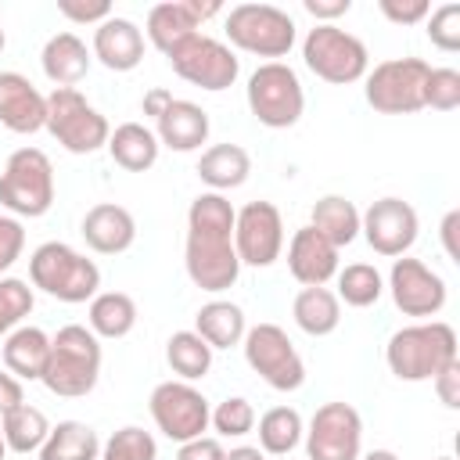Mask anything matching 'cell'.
<instances>
[{
    "label": "cell",
    "instance_id": "6",
    "mask_svg": "<svg viewBox=\"0 0 460 460\" xmlns=\"http://www.w3.org/2000/svg\"><path fill=\"white\" fill-rule=\"evenodd\" d=\"M0 205L14 216L40 219L54 205V165L40 147H18L0 172Z\"/></svg>",
    "mask_w": 460,
    "mask_h": 460
},
{
    "label": "cell",
    "instance_id": "36",
    "mask_svg": "<svg viewBox=\"0 0 460 460\" xmlns=\"http://www.w3.org/2000/svg\"><path fill=\"white\" fill-rule=\"evenodd\" d=\"M385 280L377 273V266L370 262H352L345 270H338V302L352 305V309H367L381 298Z\"/></svg>",
    "mask_w": 460,
    "mask_h": 460
},
{
    "label": "cell",
    "instance_id": "28",
    "mask_svg": "<svg viewBox=\"0 0 460 460\" xmlns=\"http://www.w3.org/2000/svg\"><path fill=\"white\" fill-rule=\"evenodd\" d=\"M252 172V158L241 144H212L201 158H198V176L201 183H208L216 194L234 190L248 180Z\"/></svg>",
    "mask_w": 460,
    "mask_h": 460
},
{
    "label": "cell",
    "instance_id": "34",
    "mask_svg": "<svg viewBox=\"0 0 460 460\" xmlns=\"http://www.w3.org/2000/svg\"><path fill=\"white\" fill-rule=\"evenodd\" d=\"M0 431H4L7 449H14V453H40V446H43L47 435H50V424H47L43 410L22 402V406L11 410L7 417H0Z\"/></svg>",
    "mask_w": 460,
    "mask_h": 460
},
{
    "label": "cell",
    "instance_id": "23",
    "mask_svg": "<svg viewBox=\"0 0 460 460\" xmlns=\"http://www.w3.org/2000/svg\"><path fill=\"white\" fill-rule=\"evenodd\" d=\"M79 234L86 237V244L101 255H122L133 241H137V223L129 216V208L115 205V201H101L83 216Z\"/></svg>",
    "mask_w": 460,
    "mask_h": 460
},
{
    "label": "cell",
    "instance_id": "49",
    "mask_svg": "<svg viewBox=\"0 0 460 460\" xmlns=\"http://www.w3.org/2000/svg\"><path fill=\"white\" fill-rule=\"evenodd\" d=\"M456 226H460V212L449 208L446 219H442V248L449 259H460V248H456Z\"/></svg>",
    "mask_w": 460,
    "mask_h": 460
},
{
    "label": "cell",
    "instance_id": "7",
    "mask_svg": "<svg viewBox=\"0 0 460 460\" xmlns=\"http://www.w3.org/2000/svg\"><path fill=\"white\" fill-rule=\"evenodd\" d=\"M183 266L194 288L201 291H226L241 277V259L234 252V226H201L187 223Z\"/></svg>",
    "mask_w": 460,
    "mask_h": 460
},
{
    "label": "cell",
    "instance_id": "13",
    "mask_svg": "<svg viewBox=\"0 0 460 460\" xmlns=\"http://www.w3.org/2000/svg\"><path fill=\"white\" fill-rule=\"evenodd\" d=\"M151 420L155 428L172 438V442H190L201 438V431L208 428L212 406L208 399L190 385V381H162L151 392Z\"/></svg>",
    "mask_w": 460,
    "mask_h": 460
},
{
    "label": "cell",
    "instance_id": "33",
    "mask_svg": "<svg viewBox=\"0 0 460 460\" xmlns=\"http://www.w3.org/2000/svg\"><path fill=\"white\" fill-rule=\"evenodd\" d=\"M305 435L302 413L295 406H273L259 417V449L270 456H288Z\"/></svg>",
    "mask_w": 460,
    "mask_h": 460
},
{
    "label": "cell",
    "instance_id": "21",
    "mask_svg": "<svg viewBox=\"0 0 460 460\" xmlns=\"http://www.w3.org/2000/svg\"><path fill=\"white\" fill-rule=\"evenodd\" d=\"M90 54L111 72H133L144 61V32L137 22L111 14L93 29V50Z\"/></svg>",
    "mask_w": 460,
    "mask_h": 460
},
{
    "label": "cell",
    "instance_id": "2",
    "mask_svg": "<svg viewBox=\"0 0 460 460\" xmlns=\"http://www.w3.org/2000/svg\"><path fill=\"white\" fill-rule=\"evenodd\" d=\"M456 359V331L442 320L410 323L385 345V363L399 381H431Z\"/></svg>",
    "mask_w": 460,
    "mask_h": 460
},
{
    "label": "cell",
    "instance_id": "9",
    "mask_svg": "<svg viewBox=\"0 0 460 460\" xmlns=\"http://www.w3.org/2000/svg\"><path fill=\"white\" fill-rule=\"evenodd\" d=\"M226 40L259 58H284L295 47V18L273 4H237L226 11Z\"/></svg>",
    "mask_w": 460,
    "mask_h": 460
},
{
    "label": "cell",
    "instance_id": "52",
    "mask_svg": "<svg viewBox=\"0 0 460 460\" xmlns=\"http://www.w3.org/2000/svg\"><path fill=\"white\" fill-rule=\"evenodd\" d=\"M359 460H399L392 449H370L367 456H359Z\"/></svg>",
    "mask_w": 460,
    "mask_h": 460
},
{
    "label": "cell",
    "instance_id": "19",
    "mask_svg": "<svg viewBox=\"0 0 460 460\" xmlns=\"http://www.w3.org/2000/svg\"><path fill=\"white\" fill-rule=\"evenodd\" d=\"M288 270L302 288H323L331 277H338V248L313 226H302L288 244Z\"/></svg>",
    "mask_w": 460,
    "mask_h": 460
},
{
    "label": "cell",
    "instance_id": "32",
    "mask_svg": "<svg viewBox=\"0 0 460 460\" xmlns=\"http://www.w3.org/2000/svg\"><path fill=\"white\" fill-rule=\"evenodd\" d=\"M86 320L97 338H126L137 327V302L126 291H97Z\"/></svg>",
    "mask_w": 460,
    "mask_h": 460
},
{
    "label": "cell",
    "instance_id": "11",
    "mask_svg": "<svg viewBox=\"0 0 460 460\" xmlns=\"http://www.w3.org/2000/svg\"><path fill=\"white\" fill-rule=\"evenodd\" d=\"M244 359L248 367L277 392H295L305 381V363L295 352L291 338L277 323H255L244 331Z\"/></svg>",
    "mask_w": 460,
    "mask_h": 460
},
{
    "label": "cell",
    "instance_id": "14",
    "mask_svg": "<svg viewBox=\"0 0 460 460\" xmlns=\"http://www.w3.org/2000/svg\"><path fill=\"white\" fill-rule=\"evenodd\" d=\"M309 460H359L363 456V417L349 402H323L305 431Z\"/></svg>",
    "mask_w": 460,
    "mask_h": 460
},
{
    "label": "cell",
    "instance_id": "3",
    "mask_svg": "<svg viewBox=\"0 0 460 460\" xmlns=\"http://www.w3.org/2000/svg\"><path fill=\"white\" fill-rule=\"evenodd\" d=\"M29 280L32 288H40L43 295L79 305L90 302L101 288V270L93 259H86L83 252H75L65 241H47L29 255Z\"/></svg>",
    "mask_w": 460,
    "mask_h": 460
},
{
    "label": "cell",
    "instance_id": "44",
    "mask_svg": "<svg viewBox=\"0 0 460 460\" xmlns=\"http://www.w3.org/2000/svg\"><path fill=\"white\" fill-rule=\"evenodd\" d=\"M58 11L65 14V18H72V22H104V18H111V4L108 0H93V4H86V0H58Z\"/></svg>",
    "mask_w": 460,
    "mask_h": 460
},
{
    "label": "cell",
    "instance_id": "35",
    "mask_svg": "<svg viewBox=\"0 0 460 460\" xmlns=\"http://www.w3.org/2000/svg\"><path fill=\"white\" fill-rule=\"evenodd\" d=\"M165 363L180 381H198L212 370V349L194 331H176L165 341Z\"/></svg>",
    "mask_w": 460,
    "mask_h": 460
},
{
    "label": "cell",
    "instance_id": "5",
    "mask_svg": "<svg viewBox=\"0 0 460 460\" xmlns=\"http://www.w3.org/2000/svg\"><path fill=\"white\" fill-rule=\"evenodd\" d=\"M302 61L316 79L334 86L359 83L370 72V54L363 40L338 25H313L302 40Z\"/></svg>",
    "mask_w": 460,
    "mask_h": 460
},
{
    "label": "cell",
    "instance_id": "1",
    "mask_svg": "<svg viewBox=\"0 0 460 460\" xmlns=\"http://www.w3.org/2000/svg\"><path fill=\"white\" fill-rule=\"evenodd\" d=\"M101 377V338L83 323H65L50 338V356L43 367L47 392L61 399H83Z\"/></svg>",
    "mask_w": 460,
    "mask_h": 460
},
{
    "label": "cell",
    "instance_id": "17",
    "mask_svg": "<svg viewBox=\"0 0 460 460\" xmlns=\"http://www.w3.org/2000/svg\"><path fill=\"white\" fill-rule=\"evenodd\" d=\"M388 291L402 316H435V313H442L446 295H449L446 280L431 266H424L420 259H406V255H399L392 262Z\"/></svg>",
    "mask_w": 460,
    "mask_h": 460
},
{
    "label": "cell",
    "instance_id": "39",
    "mask_svg": "<svg viewBox=\"0 0 460 460\" xmlns=\"http://www.w3.org/2000/svg\"><path fill=\"white\" fill-rule=\"evenodd\" d=\"M208 424H212L223 438H241V435H248V431L255 428V410H252L248 399L230 395V399H223V402L212 410Z\"/></svg>",
    "mask_w": 460,
    "mask_h": 460
},
{
    "label": "cell",
    "instance_id": "16",
    "mask_svg": "<svg viewBox=\"0 0 460 460\" xmlns=\"http://www.w3.org/2000/svg\"><path fill=\"white\" fill-rule=\"evenodd\" d=\"M417 208L402 198H377L363 216H359V234L367 237V244L377 252V255H388V259H399L413 248L417 241Z\"/></svg>",
    "mask_w": 460,
    "mask_h": 460
},
{
    "label": "cell",
    "instance_id": "29",
    "mask_svg": "<svg viewBox=\"0 0 460 460\" xmlns=\"http://www.w3.org/2000/svg\"><path fill=\"white\" fill-rule=\"evenodd\" d=\"M309 226L341 252L359 237V208L341 194H323L309 212Z\"/></svg>",
    "mask_w": 460,
    "mask_h": 460
},
{
    "label": "cell",
    "instance_id": "4",
    "mask_svg": "<svg viewBox=\"0 0 460 460\" xmlns=\"http://www.w3.org/2000/svg\"><path fill=\"white\" fill-rule=\"evenodd\" d=\"M43 129L72 155H93L97 147H108V137H111L108 119L72 86H54L47 93V126Z\"/></svg>",
    "mask_w": 460,
    "mask_h": 460
},
{
    "label": "cell",
    "instance_id": "38",
    "mask_svg": "<svg viewBox=\"0 0 460 460\" xmlns=\"http://www.w3.org/2000/svg\"><path fill=\"white\" fill-rule=\"evenodd\" d=\"M29 313H32V288L18 277H0V334L22 327Z\"/></svg>",
    "mask_w": 460,
    "mask_h": 460
},
{
    "label": "cell",
    "instance_id": "8",
    "mask_svg": "<svg viewBox=\"0 0 460 460\" xmlns=\"http://www.w3.org/2000/svg\"><path fill=\"white\" fill-rule=\"evenodd\" d=\"M244 97H248L252 115H255L266 129H288V126H295V122L302 119V111H305L302 83H298L295 68L284 65V61H266V65H259V68L248 75Z\"/></svg>",
    "mask_w": 460,
    "mask_h": 460
},
{
    "label": "cell",
    "instance_id": "27",
    "mask_svg": "<svg viewBox=\"0 0 460 460\" xmlns=\"http://www.w3.org/2000/svg\"><path fill=\"white\" fill-rule=\"evenodd\" d=\"M158 137L144 126V122H122V126H115L111 129V137H108V155H111V162L119 165V169H126V172H144V169H151L155 162H158Z\"/></svg>",
    "mask_w": 460,
    "mask_h": 460
},
{
    "label": "cell",
    "instance_id": "37",
    "mask_svg": "<svg viewBox=\"0 0 460 460\" xmlns=\"http://www.w3.org/2000/svg\"><path fill=\"white\" fill-rule=\"evenodd\" d=\"M101 460H158V442L151 431L129 424V428H119L101 446Z\"/></svg>",
    "mask_w": 460,
    "mask_h": 460
},
{
    "label": "cell",
    "instance_id": "45",
    "mask_svg": "<svg viewBox=\"0 0 460 460\" xmlns=\"http://www.w3.org/2000/svg\"><path fill=\"white\" fill-rule=\"evenodd\" d=\"M431 385H435L438 399H442L449 410H460V359H453L442 374H435Z\"/></svg>",
    "mask_w": 460,
    "mask_h": 460
},
{
    "label": "cell",
    "instance_id": "24",
    "mask_svg": "<svg viewBox=\"0 0 460 460\" xmlns=\"http://www.w3.org/2000/svg\"><path fill=\"white\" fill-rule=\"evenodd\" d=\"M90 61H93V54L86 50V43H83L75 32H54V36L43 43V54H40L43 75H47L54 86H72V90H75V83L86 79Z\"/></svg>",
    "mask_w": 460,
    "mask_h": 460
},
{
    "label": "cell",
    "instance_id": "55",
    "mask_svg": "<svg viewBox=\"0 0 460 460\" xmlns=\"http://www.w3.org/2000/svg\"><path fill=\"white\" fill-rule=\"evenodd\" d=\"M431 460H453V456H431Z\"/></svg>",
    "mask_w": 460,
    "mask_h": 460
},
{
    "label": "cell",
    "instance_id": "54",
    "mask_svg": "<svg viewBox=\"0 0 460 460\" xmlns=\"http://www.w3.org/2000/svg\"><path fill=\"white\" fill-rule=\"evenodd\" d=\"M4 47H7V36H4V29H0V54H4Z\"/></svg>",
    "mask_w": 460,
    "mask_h": 460
},
{
    "label": "cell",
    "instance_id": "47",
    "mask_svg": "<svg viewBox=\"0 0 460 460\" xmlns=\"http://www.w3.org/2000/svg\"><path fill=\"white\" fill-rule=\"evenodd\" d=\"M302 7L316 18V25H334V18L349 14L352 0H302Z\"/></svg>",
    "mask_w": 460,
    "mask_h": 460
},
{
    "label": "cell",
    "instance_id": "53",
    "mask_svg": "<svg viewBox=\"0 0 460 460\" xmlns=\"http://www.w3.org/2000/svg\"><path fill=\"white\" fill-rule=\"evenodd\" d=\"M0 460H7V442H4V431H0Z\"/></svg>",
    "mask_w": 460,
    "mask_h": 460
},
{
    "label": "cell",
    "instance_id": "18",
    "mask_svg": "<svg viewBox=\"0 0 460 460\" xmlns=\"http://www.w3.org/2000/svg\"><path fill=\"white\" fill-rule=\"evenodd\" d=\"M212 14H219V4L216 0H208V4H201V0H165V4H155L147 11L144 32H147V40L162 54H169L187 36H194L201 29V22L212 18Z\"/></svg>",
    "mask_w": 460,
    "mask_h": 460
},
{
    "label": "cell",
    "instance_id": "15",
    "mask_svg": "<svg viewBox=\"0 0 460 460\" xmlns=\"http://www.w3.org/2000/svg\"><path fill=\"white\" fill-rule=\"evenodd\" d=\"M284 248V219L273 201H248L234 219V252L241 266L266 270L280 259Z\"/></svg>",
    "mask_w": 460,
    "mask_h": 460
},
{
    "label": "cell",
    "instance_id": "12",
    "mask_svg": "<svg viewBox=\"0 0 460 460\" xmlns=\"http://www.w3.org/2000/svg\"><path fill=\"white\" fill-rule=\"evenodd\" d=\"M169 65L180 79H187L190 86H201V90H226L237 83L241 75V61L234 58V50L223 43V40H212L205 32H194L187 36L180 47H172L169 54Z\"/></svg>",
    "mask_w": 460,
    "mask_h": 460
},
{
    "label": "cell",
    "instance_id": "40",
    "mask_svg": "<svg viewBox=\"0 0 460 460\" xmlns=\"http://www.w3.org/2000/svg\"><path fill=\"white\" fill-rule=\"evenodd\" d=\"M424 108H435V111L460 108V72L456 68H428V79H424Z\"/></svg>",
    "mask_w": 460,
    "mask_h": 460
},
{
    "label": "cell",
    "instance_id": "31",
    "mask_svg": "<svg viewBox=\"0 0 460 460\" xmlns=\"http://www.w3.org/2000/svg\"><path fill=\"white\" fill-rule=\"evenodd\" d=\"M40 460H101V438L83 420H61L40 446Z\"/></svg>",
    "mask_w": 460,
    "mask_h": 460
},
{
    "label": "cell",
    "instance_id": "25",
    "mask_svg": "<svg viewBox=\"0 0 460 460\" xmlns=\"http://www.w3.org/2000/svg\"><path fill=\"white\" fill-rule=\"evenodd\" d=\"M244 331H248V320H244V309L237 302H226V298H212L198 309L194 316V334L216 352V349H234L244 341Z\"/></svg>",
    "mask_w": 460,
    "mask_h": 460
},
{
    "label": "cell",
    "instance_id": "46",
    "mask_svg": "<svg viewBox=\"0 0 460 460\" xmlns=\"http://www.w3.org/2000/svg\"><path fill=\"white\" fill-rule=\"evenodd\" d=\"M223 456H226V449L219 446V438H208V435L180 442V449H176V460H223Z\"/></svg>",
    "mask_w": 460,
    "mask_h": 460
},
{
    "label": "cell",
    "instance_id": "10",
    "mask_svg": "<svg viewBox=\"0 0 460 460\" xmlns=\"http://www.w3.org/2000/svg\"><path fill=\"white\" fill-rule=\"evenodd\" d=\"M428 61L420 58H388L374 65L363 79L367 104L381 115H413L424 108V79H428Z\"/></svg>",
    "mask_w": 460,
    "mask_h": 460
},
{
    "label": "cell",
    "instance_id": "51",
    "mask_svg": "<svg viewBox=\"0 0 460 460\" xmlns=\"http://www.w3.org/2000/svg\"><path fill=\"white\" fill-rule=\"evenodd\" d=\"M223 460H266V453H262L259 446H237V449H230Z\"/></svg>",
    "mask_w": 460,
    "mask_h": 460
},
{
    "label": "cell",
    "instance_id": "41",
    "mask_svg": "<svg viewBox=\"0 0 460 460\" xmlns=\"http://www.w3.org/2000/svg\"><path fill=\"white\" fill-rule=\"evenodd\" d=\"M424 22H428V40L438 50H446V54L460 50V4H442Z\"/></svg>",
    "mask_w": 460,
    "mask_h": 460
},
{
    "label": "cell",
    "instance_id": "42",
    "mask_svg": "<svg viewBox=\"0 0 460 460\" xmlns=\"http://www.w3.org/2000/svg\"><path fill=\"white\" fill-rule=\"evenodd\" d=\"M22 248H25V226L14 216H0V273L22 259Z\"/></svg>",
    "mask_w": 460,
    "mask_h": 460
},
{
    "label": "cell",
    "instance_id": "43",
    "mask_svg": "<svg viewBox=\"0 0 460 460\" xmlns=\"http://www.w3.org/2000/svg\"><path fill=\"white\" fill-rule=\"evenodd\" d=\"M377 11L395 25H417L431 14L428 0H377Z\"/></svg>",
    "mask_w": 460,
    "mask_h": 460
},
{
    "label": "cell",
    "instance_id": "20",
    "mask_svg": "<svg viewBox=\"0 0 460 460\" xmlns=\"http://www.w3.org/2000/svg\"><path fill=\"white\" fill-rule=\"evenodd\" d=\"M0 126L11 133H36L47 126V97L22 72H0Z\"/></svg>",
    "mask_w": 460,
    "mask_h": 460
},
{
    "label": "cell",
    "instance_id": "48",
    "mask_svg": "<svg viewBox=\"0 0 460 460\" xmlns=\"http://www.w3.org/2000/svg\"><path fill=\"white\" fill-rule=\"evenodd\" d=\"M22 402H25V388H22V381H18L14 374L0 370V417H7L11 410H18Z\"/></svg>",
    "mask_w": 460,
    "mask_h": 460
},
{
    "label": "cell",
    "instance_id": "22",
    "mask_svg": "<svg viewBox=\"0 0 460 460\" xmlns=\"http://www.w3.org/2000/svg\"><path fill=\"white\" fill-rule=\"evenodd\" d=\"M155 137L169 151H180V155L198 151L208 140V111L201 104H194V101L172 97L162 108V115L155 119Z\"/></svg>",
    "mask_w": 460,
    "mask_h": 460
},
{
    "label": "cell",
    "instance_id": "30",
    "mask_svg": "<svg viewBox=\"0 0 460 460\" xmlns=\"http://www.w3.org/2000/svg\"><path fill=\"white\" fill-rule=\"evenodd\" d=\"M291 316L309 338H323V334L338 331L341 302H338V295L331 288H302L295 295V302H291Z\"/></svg>",
    "mask_w": 460,
    "mask_h": 460
},
{
    "label": "cell",
    "instance_id": "26",
    "mask_svg": "<svg viewBox=\"0 0 460 460\" xmlns=\"http://www.w3.org/2000/svg\"><path fill=\"white\" fill-rule=\"evenodd\" d=\"M50 356V334L40 327H14L4 341V367L18 381H40Z\"/></svg>",
    "mask_w": 460,
    "mask_h": 460
},
{
    "label": "cell",
    "instance_id": "50",
    "mask_svg": "<svg viewBox=\"0 0 460 460\" xmlns=\"http://www.w3.org/2000/svg\"><path fill=\"white\" fill-rule=\"evenodd\" d=\"M172 101V93L169 90H151V93H144V115H151V119H158L162 115V108Z\"/></svg>",
    "mask_w": 460,
    "mask_h": 460
}]
</instances>
